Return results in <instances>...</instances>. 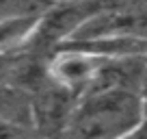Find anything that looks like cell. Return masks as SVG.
<instances>
[{
    "mask_svg": "<svg viewBox=\"0 0 147 139\" xmlns=\"http://www.w3.org/2000/svg\"><path fill=\"white\" fill-rule=\"evenodd\" d=\"M102 59L71 46H59L46 61V72L52 80L65 85L74 93H82L95 78Z\"/></svg>",
    "mask_w": 147,
    "mask_h": 139,
    "instance_id": "3",
    "label": "cell"
},
{
    "mask_svg": "<svg viewBox=\"0 0 147 139\" xmlns=\"http://www.w3.org/2000/svg\"><path fill=\"white\" fill-rule=\"evenodd\" d=\"M41 13V11H39ZM39 13H22L11 18H0V57L24 50Z\"/></svg>",
    "mask_w": 147,
    "mask_h": 139,
    "instance_id": "6",
    "label": "cell"
},
{
    "mask_svg": "<svg viewBox=\"0 0 147 139\" xmlns=\"http://www.w3.org/2000/svg\"><path fill=\"white\" fill-rule=\"evenodd\" d=\"M48 5H61V2H74V0H46Z\"/></svg>",
    "mask_w": 147,
    "mask_h": 139,
    "instance_id": "8",
    "label": "cell"
},
{
    "mask_svg": "<svg viewBox=\"0 0 147 139\" xmlns=\"http://www.w3.org/2000/svg\"><path fill=\"white\" fill-rule=\"evenodd\" d=\"M61 46H71L84 50L97 59H117V57H136L147 55V35L132 33H102L80 39H69Z\"/></svg>",
    "mask_w": 147,
    "mask_h": 139,
    "instance_id": "5",
    "label": "cell"
},
{
    "mask_svg": "<svg viewBox=\"0 0 147 139\" xmlns=\"http://www.w3.org/2000/svg\"><path fill=\"white\" fill-rule=\"evenodd\" d=\"M78 98V93L52 80L46 72L41 83L30 91L28 104L35 135H65Z\"/></svg>",
    "mask_w": 147,
    "mask_h": 139,
    "instance_id": "2",
    "label": "cell"
},
{
    "mask_svg": "<svg viewBox=\"0 0 147 139\" xmlns=\"http://www.w3.org/2000/svg\"><path fill=\"white\" fill-rule=\"evenodd\" d=\"M147 85V55L136 57H117V59H102L91 87H113L128 89L141 93ZM84 89V91H87Z\"/></svg>",
    "mask_w": 147,
    "mask_h": 139,
    "instance_id": "4",
    "label": "cell"
},
{
    "mask_svg": "<svg viewBox=\"0 0 147 139\" xmlns=\"http://www.w3.org/2000/svg\"><path fill=\"white\" fill-rule=\"evenodd\" d=\"M143 122L138 91L91 87L80 93L65 135L74 137H134Z\"/></svg>",
    "mask_w": 147,
    "mask_h": 139,
    "instance_id": "1",
    "label": "cell"
},
{
    "mask_svg": "<svg viewBox=\"0 0 147 139\" xmlns=\"http://www.w3.org/2000/svg\"><path fill=\"white\" fill-rule=\"evenodd\" d=\"M28 104H30V93L26 89L18 87L13 83L0 80V117H15V120L30 122V107Z\"/></svg>",
    "mask_w": 147,
    "mask_h": 139,
    "instance_id": "7",
    "label": "cell"
}]
</instances>
